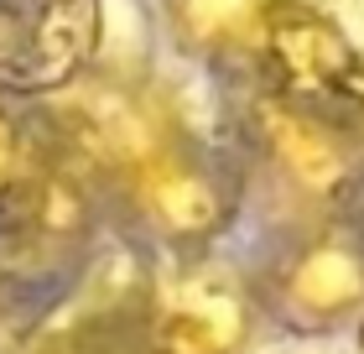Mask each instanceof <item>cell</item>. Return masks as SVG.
Segmentation results:
<instances>
[{"label":"cell","instance_id":"obj_1","mask_svg":"<svg viewBox=\"0 0 364 354\" xmlns=\"http://www.w3.org/2000/svg\"><path fill=\"white\" fill-rule=\"evenodd\" d=\"M105 42V0H0V94L42 99L78 83Z\"/></svg>","mask_w":364,"mask_h":354},{"label":"cell","instance_id":"obj_5","mask_svg":"<svg viewBox=\"0 0 364 354\" xmlns=\"http://www.w3.org/2000/svg\"><path fill=\"white\" fill-rule=\"evenodd\" d=\"M255 130H260V141L271 146V157L287 167L302 188H312V193L338 188L343 151H338V141L328 136L312 115H302L296 105H287V99H276V94L271 99L260 94L255 99Z\"/></svg>","mask_w":364,"mask_h":354},{"label":"cell","instance_id":"obj_2","mask_svg":"<svg viewBox=\"0 0 364 354\" xmlns=\"http://www.w3.org/2000/svg\"><path fill=\"white\" fill-rule=\"evenodd\" d=\"M109 177L120 182L125 204L141 214V224H151L156 234H167L177 245L213 240L224 229L229 209H235V193H229L224 172L208 157H198L188 141H177L172 130L146 157H136Z\"/></svg>","mask_w":364,"mask_h":354},{"label":"cell","instance_id":"obj_3","mask_svg":"<svg viewBox=\"0 0 364 354\" xmlns=\"http://www.w3.org/2000/svg\"><path fill=\"white\" fill-rule=\"evenodd\" d=\"M255 37L287 94H343L349 99L359 53L328 16L296 6V0H266L255 16Z\"/></svg>","mask_w":364,"mask_h":354},{"label":"cell","instance_id":"obj_6","mask_svg":"<svg viewBox=\"0 0 364 354\" xmlns=\"http://www.w3.org/2000/svg\"><path fill=\"white\" fill-rule=\"evenodd\" d=\"M53 157H58V136L47 125L42 105L0 94V224L31 193V182L47 172Z\"/></svg>","mask_w":364,"mask_h":354},{"label":"cell","instance_id":"obj_8","mask_svg":"<svg viewBox=\"0 0 364 354\" xmlns=\"http://www.w3.org/2000/svg\"><path fill=\"white\" fill-rule=\"evenodd\" d=\"M260 6L255 0H182V21L193 37H219V31H240L245 21H255Z\"/></svg>","mask_w":364,"mask_h":354},{"label":"cell","instance_id":"obj_9","mask_svg":"<svg viewBox=\"0 0 364 354\" xmlns=\"http://www.w3.org/2000/svg\"><path fill=\"white\" fill-rule=\"evenodd\" d=\"M359 354H364V339H359Z\"/></svg>","mask_w":364,"mask_h":354},{"label":"cell","instance_id":"obj_7","mask_svg":"<svg viewBox=\"0 0 364 354\" xmlns=\"http://www.w3.org/2000/svg\"><path fill=\"white\" fill-rule=\"evenodd\" d=\"M364 292V266L343 245H312L287 276V302L307 318H333Z\"/></svg>","mask_w":364,"mask_h":354},{"label":"cell","instance_id":"obj_4","mask_svg":"<svg viewBox=\"0 0 364 354\" xmlns=\"http://www.w3.org/2000/svg\"><path fill=\"white\" fill-rule=\"evenodd\" d=\"M141 328L161 354H235L245 339V308L224 281L193 276L172 286L141 318Z\"/></svg>","mask_w":364,"mask_h":354}]
</instances>
